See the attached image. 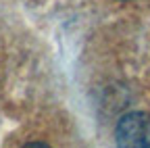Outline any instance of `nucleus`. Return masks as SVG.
<instances>
[{"label": "nucleus", "instance_id": "f257e3e1", "mask_svg": "<svg viewBox=\"0 0 150 148\" xmlns=\"http://www.w3.org/2000/svg\"><path fill=\"white\" fill-rule=\"evenodd\" d=\"M115 138L119 146H138L150 148V115L148 113H129L119 119L115 127Z\"/></svg>", "mask_w": 150, "mask_h": 148}]
</instances>
